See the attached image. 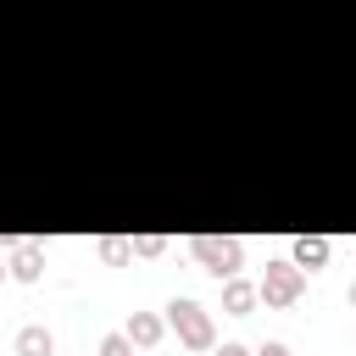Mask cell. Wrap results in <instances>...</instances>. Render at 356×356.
<instances>
[{
  "label": "cell",
  "instance_id": "6da1fadb",
  "mask_svg": "<svg viewBox=\"0 0 356 356\" xmlns=\"http://www.w3.org/2000/svg\"><path fill=\"white\" fill-rule=\"evenodd\" d=\"M167 323H172V334L189 345V350H217V328H211V312L200 306V300H189V295H178L172 306H167Z\"/></svg>",
  "mask_w": 356,
  "mask_h": 356
},
{
  "label": "cell",
  "instance_id": "7a4b0ae2",
  "mask_svg": "<svg viewBox=\"0 0 356 356\" xmlns=\"http://www.w3.org/2000/svg\"><path fill=\"white\" fill-rule=\"evenodd\" d=\"M189 250H195V261H200L211 278H239V267H245V245L228 239V234H195Z\"/></svg>",
  "mask_w": 356,
  "mask_h": 356
},
{
  "label": "cell",
  "instance_id": "3957f363",
  "mask_svg": "<svg viewBox=\"0 0 356 356\" xmlns=\"http://www.w3.org/2000/svg\"><path fill=\"white\" fill-rule=\"evenodd\" d=\"M300 289H306V273H300L289 256H284V261H267V273H261V300H267V306H295Z\"/></svg>",
  "mask_w": 356,
  "mask_h": 356
},
{
  "label": "cell",
  "instance_id": "277c9868",
  "mask_svg": "<svg viewBox=\"0 0 356 356\" xmlns=\"http://www.w3.org/2000/svg\"><path fill=\"white\" fill-rule=\"evenodd\" d=\"M328 239H317V234H300L295 245H289V261L300 267V273H317V267H328Z\"/></svg>",
  "mask_w": 356,
  "mask_h": 356
},
{
  "label": "cell",
  "instance_id": "5b68a950",
  "mask_svg": "<svg viewBox=\"0 0 356 356\" xmlns=\"http://www.w3.org/2000/svg\"><path fill=\"white\" fill-rule=\"evenodd\" d=\"M261 300V284H245V278H222V312L234 317H250V306Z\"/></svg>",
  "mask_w": 356,
  "mask_h": 356
},
{
  "label": "cell",
  "instance_id": "8992f818",
  "mask_svg": "<svg viewBox=\"0 0 356 356\" xmlns=\"http://www.w3.org/2000/svg\"><path fill=\"white\" fill-rule=\"evenodd\" d=\"M11 350H17V356H56V334H50L44 323H28V328H17Z\"/></svg>",
  "mask_w": 356,
  "mask_h": 356
},
{
  "label": "cell",
  "instance_id": "52a82bcc",
  "mask_svg": "<svg viewBox=\"0 0 356 356\" xmlns=\"http://www.w3.org/2000/svg\"><path fill=\"white\" fill-rule=\"evenodd\" d=\"M44 273V250L33 245V239H17V250H11V278H22V284H33Z\"/></svg>",
  "mask_w": 356,
  "mask_h": 356
},
{
  "label": "cell",
  "instance_id": "ba28073f",
  "mask_svg": "<svg viewBox=\"0 0 356 356\" xmlns=\"http://www.w3.org/2000/svg\"><path fill=\"white\" fill-rule=\"evenodd\" d=\"M122 334H128V339H134V345H139V350H150V345H161V334H167V323H161V317H156V312H134V317H128V328H122Z\"/></svg>",
  "mask_w": 356,
  "mask_h": 356
},
{
  "label": "cell",
  "instance_id": "9c48e42d",
  "mask_svg": "<svg viewBox=\"0 0 356 356\" xmlns=\"http://www.w3.org/2000/svg\"><path fill=\"white\" fill-rule=\"evenodd\" d=\"M100 256H106V261H128V256H134V239H117V234H106V239H100Z\"/></svg>",
  "mask_w": 356,
  "mask_h": 356
},
{
  "label": "cell",
  "instance_id": "30bf717a",
  "mask_svg": "<svg viewBox=\"0 0 356 356\" xmlns=\"http://www.w3.org/2000/svg\"><path fill=\"white\" fill-rule=\"evenodd\" d=\"M100 356H134V339L128 334H106L100 339Z\"/></svg>",
  "mask_w": 356,
  "mask_h": 356
},
{
  "label": "cell",
  "instance_id": "8fae6325",
  "mask_svg": "<svg viewBox=\"0 0 356 356\" xmlns=\"http://www.w3.org/2000/svg\"><path fill=\"white\" fill-rule=\"evenodd\" d=\"M134 250H139V256H161L167 239H161V234H134Z\"/></svg>",
  "mask_w": 356,
  "mask_h": 356
},
{
  "label": "cell",
  "instance_id": "7c38bea8",
  "mask_svg": "<svg viewBox=\"0 0 356 356\" xmlns=\"http://www.w3.org/2000/svg\"><path fill=\"white\" fill-rule=\"evenodd\" d=\"M256 356H289V345H284V339H267V345H261Z\"/></svg>",
  "mask_w": 356,
  "mask_h": 356
},
{
  "label": "cell",
  "instance_id": "4fadbf2b",
  "mask_svg": "<svg viewBox=\"0 0 356 356\" xmlns=\"http://www.w3.org/2000/svg\"><path fill=\"white\" fill-rule=\"evenodd\" d=\"M217 356H250V350H245V345H222Z\"/></svg>",
  "mask_w": 356,
  "mask_h": 356
},
{
  "label": "cell",
  "instance_id": "5bb4252c",
  "mask_svg": "<svg viewBox=\"0 0 356 356\" xmlns=\"http://www.w3.org/2000/svg\"><path fill=\"white\" fill-rule=\"evenodd\" d=\"M6 273H11V261H0V278H6Z\"/></svg>",
  "mask_w": 356,
  "mask_h": 356
},
{
  "label": "cell",
  "instance_id": "9a60e30c",
  "mask_svg": "<svg viewBox=\"0 0 356 356\" xmlns=\"http://www.w3.org/2000/svg\"><path fill=\"white\" fill-rule=\"evenodd\" d=\"M350 306H356V284H350Z\"/></svg>",
  "mask_w": 356,
  "mask_h": 356
}]
</instances>
